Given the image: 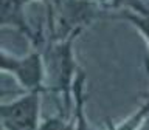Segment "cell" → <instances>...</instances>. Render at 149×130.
<instances>
[{"label": "cell", "instance_id": "7", "mask_svg": "<svg viewBox=\"0 0 149 130\" xmlns=\"http://www.w3.org/2000/svg\"><path fill=\"white\" fill-rule=\"evenodd\" d=\"M112 17L120 19V20H126L130 25H134L149 45V16L135 12L132 9H118V11L112 12Z\"/></svg>", "mask_w": 149, "mask_h": 130}, {"label": "cell", "instance_id": "10", "mask_svg": "<svg viewBox=\"0 0 149 130\" xmlns=\"http://www.w3.org/2000/svg\"><path fill=\"white\" fill-rule=\"evenodd\" d=\"M37 2H42L45 6H51V5H56L59 0H37Z\"/></svg>", "mask_w": 149, "mask_h": 130}, {"label": "cell", "instance_id": "11", "mask_svg": "<svg viewBox=\"0 0 149 130\" xmlns=\"http://www.w3.org/2000/svg\"><path fill=\"white\" fill-rule=\"evenodd\" d=\"M143 98H144V99H149V91H148V93H144V96H143Z\"/></svg>", "mask_w": 149, "mask_h": 130}, {"label": "cell", "instance_id": "1", "mask_svg": "<svg viewBox=\"0 0 149 130\" xmlns=\"http://www.w3.org/2000/svg\"><path fill=\"white\" fill-rule=\"evenodd\" d=\"M81 32L82 31H74L62 40H48L42 51L47 87L51 95L58 99V104L62 105L59 113L70 121L73 111V84L79 71L74 59L73 45Z\"/></svg>", "mask_w": 149, "mask_h": 130}, {"label": "cell", "instance_id": "6", "mask_svg": "<svg viewBox=\"0 0 149 130\" xmlns=\"http://www.w3.org/2000/svg\"><path fill=\"white\" fill-rule=\"evenodd\" d=\"M84 85H86V73L82 70H79L73 84V111H72L73 127H78V129L88 127L86 115H84V98H86Z\"/></svg>", "mask_w": 149, "mask_h": 130}, {"label": "cell", "instance_id": "5", "mask_svg": "<svg viewBox=\"0 0 149 130\" xmlns=\"http://www.w3.org/2000/svg\"><path fill=\"white\" fill-rule=\"evenodd\" d=\"M31 0H2V12H0V25L2 28H13L20 34L30 39L34 48H40L45 44L42 31H34L28 23L25 8Z\"/></svg>", "mask_w": 149, "mask_h": 130}, {"label": "cell", "instance_id": "8", "mask_svg": "<svg viewBox=\"0 0 149 130\" xmlns=\"http://www.w3.org/2000/svg\"><path fill=\"white\" fill-rule=\"evenodd\" d=\"M98 2L107 11H110V17H112V12L118 11V9H132L135 12L149 16V8L144 5L143 0H98Z\"/></svg>", "mask_w": 149, "mask_h": 130}, {"label": "cell", "instance_id": "2", "mask_svg": "<svg viewBox=\"0 0 149 130\" xmlns=\"http://www.w3.org/2000/svg\"><path fill=\"white\" fill-rule=\"evenodd\" d=\"M104 17H110V11L98 0H59L56 5L47 6L48 37L50 40H62Z\"/></svg>", "mask_w": 149, "mask_h": 130}, {"label": "cell", "instance_id": "3", "mask_svg": "<svg viewBox=\"0 0 149 130\" xmlns=\"http://www.w3.org/2000/svg\"><path fill=\"white\" fill-rule=\"evenodd\" d=\"M0 68L3 73L11 74L25 91L50 93L45 79L44 53L39 48L23 57H17L14 54H8L6 51H2L0 53Z\"/></svg>", "mask_w": 149, "mask_h": 130}, {"label": "cell", "instance_id": "4", "mask_svg": "<svg viewBox=\"0 0 149 130\" xmlns=\"http://www.w3.org/2000/svg\"><path fill=\"white\" fill-rule=\"evenodd\" d=\"M42 91H26L11 102L0 105V124L6 130H33L42 122Z\"/></svg>", "mask_w": 149, "mask_h": 130}, {"label": "cell", "instance_id": "9", "mask_svg": "<svg viewBox=\"0 0 149 130\" xmlns=\"http://www.w3.org/2000/svg\"><path fill=\"white\" fill-rule=\"evenodd\" d=\"M143 107H144V116L141 124H140V129H149V99H144Z\"/></svg>", "mask_w": 149, "mask_h": 130}]
</instances>
